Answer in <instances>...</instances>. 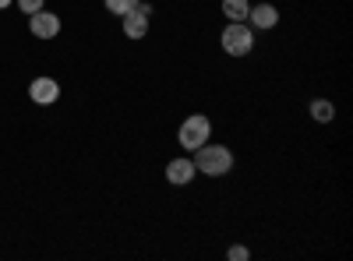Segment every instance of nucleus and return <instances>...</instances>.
I'll return each instance as SVG.
<instances>
[{"label":"nucleus","mask_w":353,"mask_h":261,"mask_svg":"<svg viewBox=\"0 0 353 261\" xmlns=\"http://www.w3.org/2000/svg\"><path fill=\"white\" fill-rule=\"evenodd\" d=\"M194 177H198V169H194V159L191 156H173L166 163V180L173 187H188V184H194Z\"/></svg>","instance_id":"obj_5"},{"label":"nucleus","mask_w":353,"mask_h":261,"mask_svg":"<svg viewBox=\"0 0 353 261\" xmlns=\"http://www.w3.org/2000/svg\"><path fill=\"white\" fill-rule=\"evenodd\" d=\"M103 8H106L110 14H117V18H124L128 11L138 8V0H103Z\"/></svg>","instance_id":"obj_11"},{"label":"nucleus","mask_w":353,"mask_h":261,"mask_svg":"<svg viewBox=\"0 0 353 261\" xmlns=\"http://www.w3.org/2000/svg\"><path fill=\"white\" fill-rule=\"evenodd\" d=\"M14 4V0H0V11H4V8H11Z\"/></svg>","instance_id":"obj_15"},{"label":"nucleus","mask_w":353,"mask_h":261,"mask_svg":"<svg viewBox=\"0 0 353 261\" xmlns=\"http://www.w3.org/2000/svg\"><path fill=\"white\" fill-rule=\"evenodd\" d=\"M138 11H141V14H149V18H152V11H156V8H152V4H145V0H138Z\"/></svg>","instance_id":"obj_14"},{"label":"nucleus","mask_w":353,"mask_h":261,"mask_svg":"<svg viewBox=\"0 0 353 261\" xmlns=\"http://www.w3.org/2000/svg\"><path fill=\"white\" fill-rule=\"evenodd\" d=\"M258 43V32L248 21H226V28L219 32V46L226 56H248Z\"/></svg>","instance_id":"obj_2"},{"label":"nucleus","mask_w":353,"mask_h":261,"mask_svg":"<svg viewBox=\"0 0 353 261\" xmlns=\"http://www.w3.org/2000/svg\"><path fill=\"white\" fill-rule=\"evenodd\" d=\"M205 141H212V121L205 117V113H191V117H184L181 127H176V145H181L184 152H194V149H201Z\"/></svg>","instance_id":"obj_3"},{"label":"nucleus","mask_w":353,"mask_h":261,"mask_svg":"<svg viewBox=\"0 0 353 261\" xmlns=\"http://www.w3.org/2000/svg\"><path fill=\"white\" fill-rule=\"evenodd\" d=\"M248 25L254 32H269V28L279 25V8L269 4V0H261V4H251V14H248Z\"/></svg>","instance_id":"obj_7"},{"label":"nucleus","mask_w":353,"mask_h":261,"mask_svg":"<svg viewBox=\"0 0 353 261\" xmlns=\"http://www.w3.org/2000/svg\"><path fill=\"white\" fill-rule=\"evenodd\" d=\"M14 4H18V11H21V14H36V11H43V8H46V0H14Z\"/></svg>","instance_id":"obj_12"},{"label":"nucleus","mask_w":353,"mask_h":261,"mask_svg":"<svg viewBox=\"0 0 353 261\" xmlns=\"http://www.w3.org/2000/svg\"><path fill=\"white\" fill-rule=\"evenodd\" d=\"M191 159H194V169L201 173V177H212V180H219V177H226V173L233 169V149L230 145H223V141H205L201 149H194L191 152Z\"/></svg>","instance_id":"obj_1"},{"label":"nucleus","mask_w":353,"mask_h":261,"mask_svg":"<svg viewBox=\"0 0 353 261\" xmlns=\"http://www.w3.org/2000/svg\"><path fill=\"white\" fill-rule=\"evenodd\" d=\"M149 25H152V18L149 14H141L138 8L134 11H128L124 18H121V32H124V39H145V36H149Z\"/></svg>","instance_id":"obj_8"},{"label":"nucleus","mask_w":353,"mask_h":261,"mask_svg":"<svg viewBox=\"0 0 353 261\" xmlns=\"http://www.w3.org/2000/svg\"><path fill=\"white\" fill-rule=\"evenodd\" d=\"M28 99H32L36 106H53L57 99H61V81L57 78H32V85H28Z\"/></svg>","instance_id":"obj_6"},{"label":"nucleus","mask_w":353,"mask_h":261,"mask_svg":"<svg viewBox=\"0 0 353 261\" xmlns=\"http://www.w3.org/2000/svg\"><path fill=\"white\" fill-rule=\"evenodd\" d=\"M219 11L226 14V21H248V14H251V0H223Z\"/></svg>","instance_id":"obj_10"},{"label":"nucleus","mask_w":353,"mask_h":261,"mask_svg":"<svg viewBox=\"0 0 353 261\" xmlns=\"http://www.w3.org/2000/svg\"><path fill=\"white\" fill-rule=\"evenodd\" d=\"M307 113H311L314 124H332L336 121V103L332 99H311Z\"/></svg>","instance_id":"obj_9"},{"label":"nucleus","mask_w":353,"mask_h":261,"mask_svg":"<svg viewBox=\"0 0 353 261\" xmlns=\"http://www.w3.org/2000/svg\"><path fill=\"white\" fill-rule=\"evenodd\" d=\"M61 18H57L53 11H36V14H28V32H32L36 39H57V36H61Z\"/></svg>","instance_id":"obj_4"},{"label":"nucleus","mask_w":353,"mask_h":261,"mask_svg":"<svg viewBox=\"0 0 353 261\" xmlns=\"http://www.w3.org/2000/svg\"><path fill=\"white\" fill-rule=\"evenodd\" d=\"M226 258H230V261H248V258H251V247H244V244H233V247L226 251Z\"/></svg>","instance_id":"obj_13"}]
</instances>
